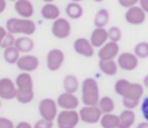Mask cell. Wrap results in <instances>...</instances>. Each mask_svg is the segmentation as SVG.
Instances as JSON below:
<instances>
[{
    "label": "cell",
    "mask_w": 148,
    "mask_h": 128,
    "mask_svg": "<svg viewBox=\"0 0 148 128\" xmlns=\"http://www.w3.org/2000/svg\"><path fill=\"white\" fill-rule=\"evenodd\" d=\"M70 1H74V3H81V1H83V0H70Z\"/></svg>",
    "instance_id": "44"
},
{
    "label": "cell",
    "mask_w": 148,
    "mask_h": 128,
    "mask_svg": "<svg viewBox=\"0 0 148 128\" xmlns=\"http://www.w3.org/2000/svg\"><path fill=\"white\" fill-rule=\"evenodd\" d=\"M65 13L72 20H78V18H81L83 16V7L81 5V3L70 1L65 8Z\"/></svg>",
    "instance_id": "24"
},
{
    "label": "cell",
    "mask_w": 148,
    "mask_h": 128,
    "mask_svg": "<svg viewBox=\"0 0 148 128\" xmlns=\"http://www.w3.org/2000/svg\"><path fill=\"white\" fill-rule=\"evenodd\" d=\"M99 69L104 75L114 77L118 71V64L114 60H99Z\"/></svg>",
    "instance_id": "20"
},
{
    "label": "cell",
    "mask_w": 148,
    "mask_h": 128,
    "mask_svg": "<svg viewBox=\"0 0 148 128\" xmlns=\"http://www.w3.org/2000/svg\"><path fill=\"white\" fill-rule=\"evenodd\" d=\"M14 43H16L14 34H10V33H8V34H7V36H5V38H4V40H3L1 47H0V48L5 49V48H10V47H14Z\"/></svg>",
    "instance_id": "33"
},
{
    "label": "cell",
    "mask_w": 148,
    "mask_h": 128,
    "mask_svg": "<svg viewBox=\"0 0 148 128\" xmlns=\"http://www.w3.org/2000/svg\"><path fill=\"white\" fill-rule=\"evenodd\" d=\"M62 88H64V92L68 93H75L79 88V82H78V78L75 75H66L62 80Z\"/></svg>",
    "instance_id": "23"
},
{
    "label": "cell",
    "mask_w": 148,
    "mask_h": 128,
    "mask_svg": "<svg viewBox=\"0 0 148 128\" xmlns=\"http://www.w3.org/2000/svg\"><path fill=\"white\" fill-rule=\"evenodd\" d=\"M0 108H1V98H0Z\"/></svg>",
    "instance_id": "47"
},
{
    "label": "cell",
    "mask_w": 148,
    "mask_h": 128,
    "mask_svg": "<svg viewBox=\"0 0 148 128\" xmlns=\"http://www.w3.org/2000/svg\"><path fill=\"white\" fill-rule=\"evenodd\" d=\"M103 116V113L99 106H86L83 105L79 109V118L81 122L86 124H96L100 122Z\"/></svg>",
    "instance_id": "6"
},
{
    "label": "cell",
    "mask_w": 148,
    "mask_h": 128,
    "mask_svg": "<svg viewBox=\"0 0 148 128\" xmlns=\"http://www.w3.org/2000/svg\"><path fill=\"white\" fill-rule=\"evenodd\" d=\"M94 1H96V3H101V1H104V0H94Z\"/></svg>",
    "instance_id": "46"
},
{
    "label": "cell",
    "mask_w": 148,
    "mask_h": 128,
    "mask_svg": "<svg viewBox=\"0 0 148 128\" xmlns=\"http://www.w3.org/2000/svg\"><path fill=\"white\" fill-rule=\"evenodd\" d=\"M118 4L121 5L122 8H130L134 7V5H138L139 4V0H118Z\"/></svg>",
    "instance_id": "37"
},
{
    "label": "cell",
    "mask_w": 148,
    "mask_h": 128,
    "mask_svg": "<svg viewBox=\"0 0 148 128\" xmlns=\"http://www.w3.org/2000/svg\"><path fill=\"white\" fill-rule=\"evenodd\" d=\"M136 128H148V122H142L136 126Z\"/></svg>",
    "instance_id": "42"
},
{
    "label": "cell",
    "mask_w": 148,
    "mask_h": 128,
    "mask_svg": "<svg viewBox=\"0 0 148 128\" xmlns=\"http://www.w3.org/2000/svg\"><path fill=\"white\" fill-rule=\"evenodd\" d=\"M7 9V0H0V14Z\"/></svg>",
    "instance_id": "41"
},
{
    "label": "cell",
    "mask_w": 148,
    "mask_h": 128,
    "mask_svg": "<svg viewBox=\"0 0 148 128\" xmlns=\"http://www.w3.org/2000/svg\"><path fill=\"white\" fill-rule=\"evenodd\" d=\"M16 100L20 104H25V105L30 104L34 100V91H31V92H21V91H18Z\"/></svg>",
    "instance_id": "32"
},
{
    "label": "cell",
    "mask_w": 148,
    "mask_h": 128,
    "mask_svg": "<svg viewBox=\"0 0 148 128\" xmlns=\"http://www.w3.org/2000/svg\"><path fill=\"white\" fill-rule=\"evenodd\" d=\"M73 48L75 51V53H78L79 56H83V57H90L94 56L95 53V47L91 44V41L86 38H78L74 40L73 43Z\"/></svg>",
    "instance_id": "13"
},
{
    "label": "cell",
    "mask_w": 148,
    "mask_h": 128,
    "mask_svg": "<svg viewBox=\"0 0 148 128\" xmlns=\"http://www.w3.org/2000/svg\"><path fill=\"white\" fill-rule=\"evenodd\" d=\"M97 106L100 108L103 114H109V113H113L114 110L116 105H114V100L109 96H104V97H100V101L97 104Z\"/></svg>",
    "instance_id": "28"
},
{
    "label": "cell",
    "mask_w": 148,
    "mask_h": 128,
    "mask_svg": "<svg viewBox=\"0 0 148 128\" xmlns=\"http://www.w3.org/2000/svg\"><path fill=\"white\" fill-rule=\"evenodd\" d=\"M34 128H53V122L40 118L39 121L35 122V124H34Z\"/></svg>",
    "instance_id": "34"
},
{
    "label": "cell",
    "mask_w": 148,
    "mask_h": 128,
    "mask_svg": "<svg viewBox=\"0 0 148 128\" xmlns=\"http://www.w3.org/2000/svg\"><path fill=\"white\" fill-rule=\"evenodd\" d=\"M14 10L21 18H31L34 16V5L30 0L14 1Z\"/></svg>",
    "instance_id": "17"
},
{
    "label": "cell",
    "mask_w": 148,
    "mask_h": 128,
    "mask_svg": "<svg viewBox=\"0 0 148 128\" xmlns=\"http://www.w3.org/2000/svg\"><path fill=\"white\" fill-rule=\"evenodd\" d=\"M44 3H53V0H43Z\"/></svg>",
    "instance_id": "45"
},
{
    "label": "cell",
    "mask_w": 148,
    "mask_h": 128,
    "mask_svg": "<svg viewBox=\"0 0 148 128\" xmlns=\"http://www.w3.org/2000/svg\"><path fill=\"white\" fill-rule=\"evenodd\" d=\"M81 101L86 106H96L100 101V89L96 79L86 78L81 84Z\"/></svg>",
    "instance_id": "1"
},
{
    "label": "cell",
    "mask_w": 148,
    "mask_h": 128,
    "mask_svg": "<svg viewBox=\"0 0 148 128\" xmlns=\"http://www.w3.org/2000/svg\"><path fill=\"white\" fill-rule=\"evenodd\" d=\"M108 40V30H105V27H95V30L91 33L90 41L95 48H101Z\"/></svg>",
    "instance_id": "18"
},
{
    "label": "cell",
    "mask_w": 148,
    "mask_h": 128,
    "mask_svg": "<svg viewBox=\"0 0 148 128\" xmlns=\"http://www.w3.org/2000/svg\"><path fill=\"white\" fill-rule=\"evenodd\" d=\"M143 93L144 85H142L140 83H131L127 93L122 97V105L125 106V109L134 110L140 104V98L143 97Z\"/></svg>",
    "instance_id": "3"
},
{
    "label": "cell",
    "mask_w": 148,
    "mask_h": 128,
    "mask_svg": "<svg viewBox=\"0 0 148 128\" xmlns=\"http://www.w3.org/2000/svg\"><path fill=\"white\" fill-rule=\"evenodd\" d=\"M120 54V45L116 41H107L101 48H99V60H114Z\"/></svg>",
    "instance_id": "14"
},
{
    "label": "cell",
    "mask_w": 148,
    "mask_h": 128,
    "mask_svg": "<svg viewBox=\"0 0 148 128\" xmlns=\"http://www.w3.org/2000/svg\"><path fill=\"white\" fill-rule=\"evenodd\" d=\"M51 31H52V35H53L56 39L69 38L70 33H72V25H70V21H68L66 18L59 17L57 20H55L53 22H52Z\"/></svg>",
    "instance_id": "7"
},
{
    "label": "cell",
    "mask_w": 148,
    "mask_h": 128,
    "mask_svg": "<svg viewBox=\"0 0 148 128\" xmlns=\"http://www.w3.org/2000/svg\"><path fill=\"white\" fill-rule=\"evenodd\" d=\"M17 85L16 82L12 80L10 78H0V98L5 101L14 100L17 97Z\"/></svg>",
    "instance_id": "8"
},
{
    "label": "cell",
    "mask_w": 148,
    "mask_h": 128,
    "mask_svg": "<svg viewBox=\"0 0 148 128\" xmlns=\"http://www.w3.org/2000/svg\"><path fill=\"white\" fill-rule=\"evenodd\" d=\"M16 65H17L18 70H21L22 72H33L39 67V58L34 54L26 53L20 57Z\"/></svg>",
    "instance_id": "11"
},
{
    "label": "cell",
    "mask_w": 148,
    "mask_h": 128,
    "mask_svg": "<svg viewBox=\"0 0 148 128\" xmlns=\"http://www.w3.org/2000/svg\"><path fill=\"white\" fill-rule=\"evenodd\" d=\"M59 128H75L81 122L79 111L77 110H61L56 118Z\"/></svg>",
    "instance_id": "5"
},
{
    "label": "cell",
    "mask_w": 148,
    "mask_h": 128,
    "mask_svg": "<svg viewBox=\"0 0 148 128\" xmlns=\"http://www.w3.org/2000/svg\"><path fill=\"white\" fill-rule=\"evenodd\" d=\"M117 64L121 70L125 71H133L138 67L139 65V58L135 56V53L131 52H122L118 54L117 57Z\"/></svg>",
    "instance_id": "10"
},
{
    "label": "cell",
    "mask_w": 148,
    "mask_h": 128,
    "mask_svg": "<svg viewBox=\"0 0 148 128\" xmlns=\"http://www.w3.org/2000/svg\"><path fill=\"white\" fill-rule=\"evenodd\" d=\"M16 85L17 89L21 92H31L34 91V80L33 77L30 75V72H21L16 78Z\"/></svg>",
    "instance_id": "16"
},
{
    "label": "cell",
    "mask_w": 148,
    "mask_h": 128,
    "mask_svg": "<svg viewBox=\"0 0 148 128\" xmlns=\"http://www.w3.org/2000/svg\"><path fill=\"white\" fill-rule=\"evenodd\" d=\"M57 105L62 110H77L79 105V98L74 93L64 92L57 97Z\"/></svg>",
    "instance_id": "15"
},
{
    "label": "cell",
    "mask_w": 148,
    "mask_h": 128,
    "mask_svg": "<svg viewBox=\"0 0 148 128\" xmlns=\"http://www.w3.org/2000/svg\"><path fill=\"white\" fill-rule=\"evenodd\" d=\"M14 47L21 52V53L26 54V53H29V52H31L34 49V40L30 38V36L22 35V36H20V38L16 39Z\"/></svg>",
    "instance_id": "21"
},
{
    "label": "cell",
    "mask_w": 148,
    "mask_h": 128,
    "mask_svg": "<svg viewBox=\"0 0 148 128\" xmlns=\"http://www.w3.org/2000/svg\"><path fill=\"white\" fill-rule=\"evenodd\" d=\"M146 14L143 9L140 8V5H134V7L127 8V10L125 12V20L127 23L134 26H139L142 23H144L146 21Z\"/></svg>",
    "instance_id": "12"
},
{
    "label": "cell",
    "mask_w": 148,
    "mask_h": 128,
    "mask_svg": "<svg viewBox=\"0 0 148 128\" xmlns=\"http://www.w3.org/2000/svg\"><path fill=\"white\" fill-rule=\"evenodd\" d=\"M108 38H109L110 41H116V43H118V41L122 39V31H121V28L117 27V26H112V27H109V30H108Z\"/></svg>",
    "instance_id": "31"
},
{
    "label": "cell",
    "mask_w": 148,
    "mask_h": 128,
    "mask_svg": "<svg viewBox=\"0 0 148 128\" xmlns=\"http://www.w3.org/2000/svg\"><path fill=\"white\" fill-rule=\"evenodd\" d=\"M140 111H142V115H143V118L146 119V122H148V96H147V97H144L143 101H142V104H140Z\"/></svg>",
    "instance_id": "35"
},
{
    "label": "cell",
    "mask_w": 148,
    "mask_h": 128,
    "mask_svg": "<svg viewBox=\"0 0 148 128\" xmlns=\"http://www.w3.org/2000/svg\"><path fill=\"white\" fill-rule=\"evenodd\" d=\"M16 128H34V126H31L29 122H20V123L16 126Z\"/></svg>",
    "instance_id": "39"
},
{
    "label": "cell",
    "mask_w": 148,
    "mask_h": 128,
    "mask_svg": "<svg viewBox=\"0 0 148 128\" xmlns=\"http://www.w3.org/2000/svg\"><path fill=\"white\" fill-rule=\"evenodd\" d=\"M143 85L146 88H148V75H146V77H144V79H143Z\"/></svg>",
    "instance_id": "43"
},
{
    "label": "cell",
    "mask_w": 148,
    "mask_h": 128,
    "mask_svg": "<svg viewBox=\"0 0 148 128\" xmlns=\"http://www.w3.org/2000/svg\"><path fill=\"white\" fill-rule=\"evenodd\" d=\"M139 5L146 13H148V0H139Z\"/></svg>",
    "instance_id": "40"
},
{
    "label": "cell",
    "mask_w": 148,
    "mask_h": 128,
    "mask_svg": "<svg viewBox=\"0 0 148 128\" xmlns=\"http://www.w3.org/2000/svg\"><path fill=\"white\" fill-rule=\"evenodd\" d=\"M5 28L8 30V33L14 34V35L16 34H21V35L30 36L36 31V25L31 18L10 17L5 22Z\"/></svg>",
    "instance_id": "2"
},
{
    "label": "cell",
    "mask_w": 148,
    "mask_h": 128,
    "mask_svg": "<svg viewBox=\"0 0 148 128\" xmlns=\"http://www.w3.org/2000/svg\"><path fill=\"white\" fill-rule=\"evenodd\" d=\"M120 124H118V128H130L135 123V113L130 109H125L123 111H121L120 115Z\"/></svg>",
    "instance_id": "22"
},
{
    "label": "cell",
    "mask_w": 148,
    "mask_h": 128,
    "mask_svg": "<svg viewBox=\"0 0 148 128\" xmlns=\"http://www.w3.org/2000/svg\"><path fill=\"white\" fill-rule=\"evenodd\" d=\"M10 1H17V0H10Z\"/></svg>",
    "instance_id": "48"
},
{
    "label": "cell",
    "mask_w": 148,
    "mask_h": 128,
    "mask_svg": "<svg viewBox=\"0 0 148 128\" xmlns=\"http://www.w3.org/2000/svg\"><path fill=\"white\" fill-rule=\"evenodd\" d=\"M109 18H110V14H109V10L103 8V9H99L96 12L94 17V25L95 27H105L109 22Z\"/></svg>",
    "instance_id": "26"
},
{
    "label": "cell",
    "mask_w": 148,
    "mask_h": 128,
    "mask_svg": "<svg viewBox=\"0 0 148 128\" xmlns=\"http://www.w3.org/2000/svg\"><path fill=\"white\" fill-rule=\"evenodd\" d=\"M3 57H4L5 62H8L9 65L17 64V61L21 57V52L18 51L16 47H10V48H5L3 52Z\"/></svg>",
    "instance_id": "27"
},
{
    "label": "cell",
    "mask_w": 148,
    "mask_h": 128,
    "mask_svg": "<svg viewBox=\"0 0 148 128\" xmlns=\"http://www.w3.org/2000/svg\"><path fill=\"white\" fill-rule=\"evenodd\" d=\"M57 101L53 100L51 97H47L40 100L38 106V110H39V115L42 116L43 119H47V121H52L53 122L55 119L57 118L59 113H57Z\"/></svg>",
    "instance_id": "4"
},
{
    "label": "cell",
    "mask_w": 148,
    "mask_h": 128,
    "mask_svg": "<svg viewBox=\"0 0 148 128\" xmlns=\"http://www.w3.org/2000/svg\"><path fill=\"white\" fill-rule=\"evenodd\" d=\"M0 128H16V126L9 118L0 116Z\"/></svg>",
    "instance_id": "36"
},
{
    "label": "cell",
    "mask_w": 148,
    "mask_h": 128,
    "mask_svg": "<svg viewBox=\"0 0 148 128\" xmlns=\"http://www.w3.org/2000/svg\"><path fill=\"white\" fill-rule=\"evenodd\" d=\"M134 53L139 60L148 58V41H140L134 47Z\"/></svg>",
    "instance_id": "30"
},
{
    "label": "cell",
    "mask_w": 148,
    "mask_h": 128,
    "mask_svg": "<svg viewBox=\"0 0 148 128\" xmlns=\"http://www.w3.org/2000/svg\"><path fill=\"white\" fill-rule=\"evenodd\" d=\"M64 61H65V54L61 49L53 48L47 53L46 64H47V69L49 71H57V70H60L62 64H64Z\"/></svg>",
    "instance_id": "9"
},
{
    "label": "cell",
    "mask_w": 148,
    "mask_h": 128,
    "mask_svg": "<svg viewBox=\"0 0 148 128\" xmlns=\"http://www.w3.org/2000/svg\"><path fill=\"white\" fill-rule=\"evenodd\" d=\"M40 14L44 20L55 21L60 17V8L53 3H46L40 9Z\"/></svg>",
    "instance_id": "19"
},
{
    "label": "cell",
    "mask_w": 148,
    "mask_h": 128,
    "mask_svg": "<svg viewBox=\"0 0 148 128\" xmlns=\"http://www.w3.org/2000/svg\"><path fill=\"white\" fill-rule=\"evenodd\" d=\"M130 85H131V82H129V80L125 79V78H121V79H118L117 82L114 83V92L117 93L118 96L123 97V96L127 93Z\"/></svg>",
    "instance_id": "29"
},
{
    "label": "cell",
    "mask_w": 148,
    "mask_h": 128,
    "mask_svg": "<svg viewBox=\"0 0 148 128\" xmlns=\"http://www.w3.org/2000/svg\"><path fill=\"white\" fill-rule=\"evenodd\" d=\"M8 34V30L5 27H3V26H0V47H1V43L3 40H4V38L7 36Z\"/></svg>",
    "instance_id": "38"
},
{
    "label": "cell",
    "mask_w": 148,
    "mask_h": 128,
    "mask_svg": "<svg viewBox=\"0 0 148 128\" xmlns=\"http://www.w3.org/2000/svg\"><path fill=\"white\" fill-rule=\"evenodd\" d=\"M99 123H100V126H101V128H118L120 116L113 114V113L103 114V116H101Z\"/></svg>",
    "instance_id": "25"
}]
</instances>
